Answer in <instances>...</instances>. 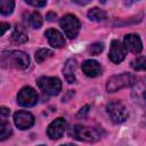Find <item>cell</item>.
<instances>
[{
  "label": "cell",
  "instance_id": "cell-1",
  "mask_svg": "<svg viewBox=\"0 0 146 146\" xmlns=\"http://www.w3.org/2000/svg\"><path fill=\"white\" fill-rule=\"evenodd\" d=\"M30 65V57L21 50H5L0 54V66L3 68L25 70Z\"/></svg>",
  "mask_w": 146,
  "mask_h": 146
},
{
  "label": "cell",
  "instance_id": "cell-2",
  "mask_svg": "<svg viewBox=\"0 0 146 146\" xmlns=\"http://www.w3.org/2000/svg\"><path fill=\"white\" fill-rule=\"evenodd\" d=\"M71 136L78 140L87 141V143H94L100 139L102 131L97 128H90L84 127L81 124H76L71 129Z\"/></svg>",
  "mask_w": 146,
  "mask_h": 146
},
{
  "label": "cell",
  "instance_id": "cell-3",
  "mask_svg": "<svg viewBox=\"0 0 146 146\" xmlns=\"http://www.w3.org/2000/svg\"><path fill=\"white\" fill-rule=\"evenodd\" d=\"M59 25L68 39L76 38V35L80 32V27H81V24H80V21L78 19V17L72 14H67V15L63 16L59 21Z\"/></svg>",
  "mask_w": 146,
  "mask_h": 146
},
{
  "label": "cell",
  "instance_id": "cell-4",
  "mask_svg": "<svg viewBox=\"0 0 146 146\" xmlns=\"http://www.w3.org/2000/svg\"><path fill=\"white\" fill-rule=\"evenodd\" d=\"M106 111L114 123H122L128 117V110L120 100H111L106 105Z\"/></svg>",
  "mask_w": 146,
  "mask_h": 146
},
{
  "label": "cell",
  "instance_id": "cell-5",
  "mask_svg": "<svg viewBox=\"0 0 146 146\" xmlns=\"http://www.w3.org/2000/svg\"><path fill=\"white\" fill-rule=\"evenodd\" d=\"M38 87L49 96H56L62 89V82L58 78L55 76H41L36 81Z\"/></svg>",
  "mask_w": 146,
  "mask_h": 146
},
{
  "label": "cell",
  "instance_id": "cell-6",
  "mask_svg": "<svg viewBox=\"0 0 146 146\" xmlns=\"http://www.w3.org/2000/svg\"><path fill=\"white\" fill-rule=\"evenodd\" d=\"M132 81H133V78L129 73H122V74L113 75L107 80L106 90L108 92H115L122 88L129 87L130 84H132Z\"/></svg>",
  "mask_w": 146,
  "mask_h": 146
},
{
  "label": "cell",
  "instance_id": "cell-7",
  "mask_svg": "<svg viewBox=\"0 0 146 146\" xmlns=\"http://www.w3.org/2000/svg\"><path fill=\"white\" fill-rule=\"evenodd\" d=\"M17 103L23 107H31L38 103V94L31 87H24L17 95Z\"/></svg>",
  "mask_w": 146,
  "mask_h": 146
},
{
  "label": "cell",
  "instance_id": "cell-8",
  "mask_svg": "<svg viewBox=\"0 0 146 146\" xmlns=\"http://www.w3.org/2000/svg\"><path fill=\"white\" fill-rule=\"evenodd\" d=\"M9 115H10V110L5 106H1L0 107V141L8 139L13 135V129L8 121Z\"/></svg>",
  "mask_w": 146,
  "mask_h": 146
},
{
  "label": "cell",
  "instance_id": "cell-9",
  "mask_svg": "<svg viewBox=\"0 0 146 146\" xmlns=\"http://www.w3.org/2000/svg\"><path fill=\"white\" fill-rule=\"evenodd\" d=\"M15 125L21 130L30 129L34 124V116L26 111H17L14 113Z\"/></svg>",
  "mask_w": 146,
  "mask_h": 146
},
{
  "label": "cell",
  "instance_id": "cell-10",
  "mask_svg": "<svg viewBox=\"0 0 146 146\" xmlns=\"http://www.w3.org/2000/svg\"><path fill=\"white\" fill-rule=\"evenodd\" d=\"M66 127V121L63 117L55 119L47 129V135L50 139H59L63 137Z\"/></svg>",
  "mask_w": 146,
  "mask_h": 146
},
{
  "label": "cell",
  "instance_id": "cell-11",
  "mask_svg": "<svg viewBox=\"0 0 146 146\" xmlns=\"http://www.w3.org/2000/svg\"><path fill=\"white\" fill-rule=\"evenodd\" d=\"M125 56H127V50L124 46H122L119 40H113L111 42L110 54H108L111 62H113L114 64H119L125 58Z\"/></svg>",
  "mask_w": 146,
  "mask_h": 146
},
{
  "label": "cell",
  "instance_id": "cell-12",
  "mask_svg": "<svg viewBox=\"0 0 146 146\" xmlns=\"http://www.w3.org/2000/svg\"><path fill=\"white\" fill-rule=\"evenodd\" d=\"M123 43H124V48L125 50H129L133 54H139L143 50V43L141 40L139 38V35L137 34H127L123 39Z\"/></svg>",
  "mask_w": 146,
  "mask_h": 146
},
{
  "label": "cell",
  "instance_id": "cell-13",
  "mask_svg": "<svg viewBox=\"0 0 146 146\" xmlns=\"http://www.w3.org/2000/svg\"><path fill=\"white\" fill-rule=\"evenodd\" d=\"M44 35L49 42V44L54 48H63L65 46V39L60 32L55 29H49L44 32Z\"/></svg>",
  "mask_w": 146,
  "mask_h": 146
},
{
  "label": "cell",
  "instance_id": "cell-14",
  "mask_svg": "<svg viewBox=\"0 0 146 146\" xmlns=\"http://www.w3.org/2000/svg\"><path fill=\"white\" fill-rule=\"evenodd\" d=\"M82 71L89 78H96L102 74V66L97 60L87 59L82 63Z\"/></svg>",
  "mask_w": 146,
  "mask_h": 146
},
{
  "label": "cell",
  "instance_id": "cell-15",
  "mask_svg": "<svg viewBox=\"0 0 146 146\" xmlns=\"http://www.w3.org/2000/svg\"><path fill=\"white\" fill-rule=\"evenodd\" d=\"M78 67V62L75 58H68L63 67V73L68 83H74L75 82V71Z\"/></svg>",
  "mask_w": 146,
  "mask_h": 146
},
{
  "label": "cell",
  "instance_id": "cell-16",
  "mask_svg": "<svg viewBox=\"0 0 146 146\" xmlns=\"http://www.w3.org/2000/svg\"><path fill=\"white\" fill-rule=\"evenodd\" d=\"M27 39H29V35H27L25 27L21 24H16V26L11 33V41L16 44H21V43L26 42Z\"/></svg>",
  "mask_w": 146,
  "mask_h": 146
},
{
  "label": "cell",
  "instance_id": "cell-17",
  "mask_svg": "<svg viewBox=\"0 0 146 146\" xmlns=\"http://www.w3.org/2000/svg\"><path fill=\"white\" fill-rule=\"evenodd\" d=\"M15 8V0H0V14L9 16L13 14Z\"/></svg>",
  "mask_w": 146,
  "mask_h": 146
},
{
  "label": "cell",
  "instance_id": "cell-18",
  "mask_svg": "<svg viewBox=\"0 0 146 146\" xmlns=\"http://www.w3.org/2000/svg\"><path fill=\"white\" fill-rule=\"evenodd\" d=\"M88 18L90 21H94V22H100L103 19L106 18V11H104L103 9H99L97 7L90 9L88 11Z\"/></svg>",
  "mask_w": 146,
  "mask_h": 146
},
{
  "label": "cell",
  "instance_id": "cell-19",
  "mask_svg": "<svg viewBox=\"0 0 146 146\" xmlns=\"http://www.w3.org/2000/svg\"><path fill=\"white\" fill-rule=\"evenodd\" d=\"M27 22L31 25V27H33V29H40L41 25H42V17H41V15L39 13L33 11V13H31L29 15Z\"/></svg>",
  "mask_w": 146,
  "mask_h": 146
},
{
  "label": "cell",
  "instance_id": "cell-20",
  "mask_svg": "<svg viewBox=\"0 0 146 146\" xmlns=\"http://www.w3.org/2000/svg\"><path fill=\"white\" fill-rule=\"evenodd\" d=\"M52 55H54L52 50L47 49V48H42V49H39V50L35 52V60H36V63L41 64V63H43L46 59L52 57Z\"/></svg>",
  "mask_w": 146,
  "mask_h": 146
},
{
  "label": "cell",
  "instance_id": "cell-21",
  "mask_svg": "<svg viewBox=\"0 0 146 146\" xmlns=\"http://www.w3.org/2000/svg\"><path fill=\"white\" fill-rule=\"evenodd\" d=\"M131 66L136 71H145L146 68V58L145 56H139L131 62Z\"/></svg>",
  "mask_w": 146,
  "mask_h": 146
},
{
  "label": "cell",
  "instance_id": "cell-22",
  "mask_svg": "<svg viewBox=\"0 0 146 146\" xmlns=\"http://www.w3.org/2000/svg\"><path fill=\"white\" fill-rule=\"evenodd\" d=\"M104 49V44L100 42H96L89 47V52L91 55H99Z\"/></svg>",
  "mask_w": 146,
  "mask_h": 146
},
{
  "label": "cell",
  "instance_id": "cell-23",
  "mask_svg": "<svg viewBox=\"0 0 146 146\" xmlns=\"http://www.w3.org/2000/svg\"><path fill=\"white\" fill-rule=\"evenodd\" d=\"M24 1L33 7H43L46 6V2H47V0H24Z\"/></svg>",
  "mask_w": 146,
  "mask_h": 146
},
{
  "label": "cell",
  "instance_id": "cell-24",
  "mask_svg": "<svg viewBox=\"0 0 146 146\" xmlns=\"http://www.w3.org/2000/svg\"><path fill=\"white\" fill-rule=\"evenodd\" d=\"M9 27H10V25H9V23H6V22H0V36L2 35V34H5L8 30H9Z\"/></svg>",
  "mask_w": 146,
  "mask_h": 146
},
{
  "label": "cell",
  "instance_id": "cell-25",
  "mask_svg": "<svg viewBox=\"0 0 146 146\" xmlns=\"http://www.w3.org/2000/svg\"><path fill=\"white\" fill-rule=\"evenodd\" d=\"M88 111H89V106L87 105V106H84L83 108L80 110V112L78 113V117H80V116H84V115L88 113Z\"/></svg>",
  "mask_w": 146,
  "mask_h": 146
},
{
  "label": "cell",
  "instance_id": "cell-26",
  "mask_svg": "<svg viewBox=\"0 0 146 146\" xmlns=\"http://www.w3.org/2000/svg\"><path fill=\"white\" fill-rule=\"evenodd\" d=\"M74 3H76V5H80V6H86V5H88L91 0H72Z\"/></svg>",
  "mask_w": 146,
  "mask_h": 146
},
{
  "label": "cell",
  "instance_id": "cell-27",
  "mask_svg": "<svg viewBox=\"0 0 146 146\" xmlns=\"http://www.w3.org/2000/svg\"><path fill=\"white\" fill-rule=\"evenodd\" d=\"M55 18H56V14H55V13H49V14L47 15V21H49V22L54 21Z\"/></svg>",
  "mask_w": 146,
  "mask_h": 146
},
{
  "label": "cell",
  "instance_id": "cell-28",
  "mask_svg": "<svg viewBox=\"0 0 146 146\" xmlns=\"http://www.w3.org/2000/svg\"><path fill=\"white\" fill-rule=\"evenodd\" d=\"M136 1H138V0H124L125 5H132V3H135Z\"/></svg>",
  "mask_w": 146,
  "mask_h": 146
}]
</instances>
